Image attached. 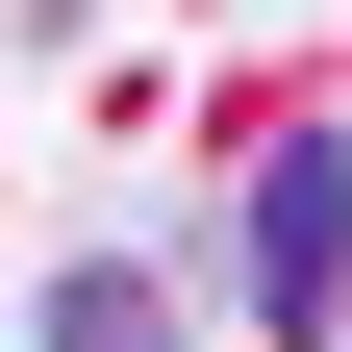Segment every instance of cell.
Wrapping results in <instances>:
<instances>
[{"label":"cell","instance_id":"2","mask_svg":"<svg viewBox=\"0 0 352 352\" xmlns=\"http://www.w3.org/2000/svg\"><path fill=\"white\" fill-rule=\"evenodd\" d=\"M51 352H176V302H151V277H76V302H51Z\"/></svg>","mask_w":352,"mask_h":352},{"label":"cell","instance_id":"1","mask_svg":"<svg viewBox=\"0 0 352 352\" xmlns=\"http://www.w3.org/2000/svg\"><path fill=\"white\" fill-rule=\"evenodd\" d=\"M252 302H277L302 352L352 327V151H327V126H277V151H252Z\"/></svg>","mask_w":352,"mask_h":352}]
</instances>
